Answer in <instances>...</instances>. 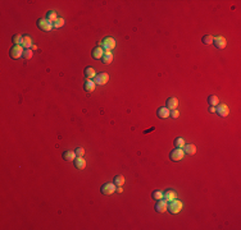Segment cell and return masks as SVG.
<instances>
[{
	"label": "cell",
	"instance_id": "obj_6",
	"mask_svg": "<svg viewBox=\"0 0 241 230\" xmlns=\"http://www.w3.org/2000/svg\"><path fill=\"white\" fill-rule=\"evenodd\" d=\"M213 45L217 47V49H224L227 42H226V39L223 37V36H215V37L213 39Z\"/></svg>",
	"mask_w": 241,
	"mask_h": 230
},
{
	"label": "cell",
	"instance_id": "obj_34",
	"mask_svg": "<svg viewBox=\"0 0 241 230\" xmlns=\"http://www.w3.org/2000/svg\"><path fill=\"white\" fill-rule=\"evenodd\" d=\"M117 192H118V193H122V192H123V189H122V187H118V189H117Z\"/></svg>",
	"mask_w": 241,
	"mask_h": 230
},
{
	"label": "cell",
	"instance_id": "obj_26",
	"mask_svg": "<svg viewBox=\"0 0 241 230\" xmlns=\"http://www.w3.org/2000/svg\"><path fill=\"white\" fill-rule=\"evenodd\" d=\"M213 36L212 35H205V36H203V39H201V42L204 45H212L213 44Z\"/></svg>",
	"mask_w": 241,
	"mask_h": 230
},
{
	"label": "cell",
	"instance_id": "obj_13",
	"mask_svg": "<svg viewBox=\"0 0 241 230\" xmlns=\"http://www.w3.org/2000/svg\"><path fill=\"white\" fill-rule=\"evenodd\" d=\"M73 162H75L76 169H78V170H83V169L86 167V161H85L83 157H76V159L73 160Z\"/></svg>",
	"mask_w": 241,
	"mask_h": 230
},
{
	"label": "cell",
	"instance_id": "obj_15",
	"mask_svg": "<svg viewBox=\"0 0 241 230\" xmlns=\"http://www.w3.org/2000/svg\"><path fill=\"white\" fill-rule=\"evenodd\" d=\"M62 157H63V160H66V161H73L77 157V155H76L75 151H64Z\"/></svg>",
	"mask_w": 241,
	"mask_h": 230
},
{
	"label": "cell",
	"instance_id": "obj_24",
	"mask_svg": "<svg viewBox=\"0 0 241 230\" xmlns=\"http://www.w3.org/2000/svg\"><path fill=\"white\" fill-rule=\"evenodd\" d=\"M208 104L210 106H217V105H219V99L215 95H210L208 97Z\"/></svg>",
	"mask_w": 241,
	"mask_h": 230
},
{
	"label": "cell",
	"instance_id": "obj_21",
	"mask_svg": "<svg viewBox=\"0 0 241 230\" xmlns=\"http://www.w3.org/2000/svg\"><path fill=\"white\" fill-rule=\"evenodd\" d=\"M113 184L116 187H122L125 184V176L123 175H116L113 179Z\"/></svg>",
	"mask_w": 241,
	"mask_h": 230
},
{
	"label": "cell",
	"instance_id": "obj_7",
	"mask_svg": "<svg viewBox=\"0 0 241 230\" xmlns=\"http://www.w3.org/2000/svg\"><path fill=\"white\" fill-rule=\"evenodd\" d=\"M215 113L218 114L219 116H222V118H226L228 114H230V109H228V106L224 105V104H222V105H217V107H215Z\"/></svg>",
	"mask_w": 241,
	"mask_h": 230
},
{
	"label": "cell",
	"instance_id": "obj_19",
	"mask_svg": "<svg viewBox=\"0 0 241 230\" xmlns=\"http://www.w3.org/2000/svg\"><path fill=\"white\" fill-rule=\"evenodd\" d=\"M184 152L187 153V155H195L196 153V146L195 144H185L184 147Z\"/></svg>",
	"mask_w": 241,
	"mask_h": 230
},
{
	"label": "cell",
	"instance_id": "obj_29",
	"mask_svg": "<svg viewBox=\"0 0 241 230\" xmlns=\"http://www.w3.org/2000/svg\"><path fill=\"white\" fill-rule=\"evenodd\" d=\"M151 197L155 199V201H159V199H163V193L160 190H154L151 193Z\"/></svg>",
	"mask_w": 241,
	"mask_h": 230
},
{
	"label": "cell",
	"instance_id": "obj_10",
	"mask_svg": "<svg viewBox=\"0 0 241 230\" xmlns=\"http://www.w3.org/2000/svg\"><path fill=\"white\" fill-rule=\"evenodd\" d=\"M167 209H168V204H167V201H165V199H159L158 202H156V204H155V211L159 212V214L165 212Z\"/></svg>",
	"mask_w": 241,
	"mask_h": 230
},
{
	"label": "cell",
	"instance_id": "obj_28",
	"mask_svg": "<svg viewBox=\"0 0 241 230\" xmlns=\"http://www.w3.org/2000/svg\"><path fill=\"white\" fill-rule=\"evenodd\" d=\"M64 23H66V21H64L63 18H58V19L53 23V27H54V28H60V27L64 26Z\"/></svg>",
	"mask_w": 241,
	"mask_h": 230
},
{
	"label": "cell",
	"instance_id": "obj_18",
	"mask_svg": "<svg viewBox=\"0 0 241 230\" xmlns=\"http://www.w3.org/2000/svg\"><path fill=\"white\" fill-rule=\"evenodd\" d=\"M176 197H177V195H176V192H173V190H167V192L163 193V198L165 201H168V202L176 199Z\"/></svg>",
	"mask_w": 241,
	"mask_h": 230
},
{
	"label": "cell",
	"instance_id": "obj_14",
	"mask_svg": "<svg viewBox=\"0 0 241 230\" xmlns=\"http://www.w3.org/2000/svg\"><path fill=\"white\" fill-rule=\"evenodd\" d=\"M95 87H96V84H95V82L91 81V79H87V81L85 82V84H83V88H85V91H86L87 93L94 92V91H95Z\"/></svg>",
	"mask_w": 241,
	"mask_h": 230
},
{
	"label": "cell",
	"instance_id": "obj_30",
	"mask_svg": "<svg viewBox=\"0 0 241 230\" xmlns=\"http://www.w3.org/2000/svg\"><path fill=\"white\" fill-rule=\"evenodd\" d=\"M32 55H33V53H32V50L31 49H26L25 50V53H23V56L22 58H25V59H31L32 58Z\"/></svg>",
	"mask_w": 241,
	"mask_h": 230
},
{
	"label": "cell",
	"instance_id": "obj_4",
	"mask_svg": "<svg viewBox=\"0 0 241 230\" xmlns=\"http://www.w3.org/2000/svg\"><path fill=\"white\" fill-rule=\"evenodd\" d=\"M116 190H117V188H116V185L113 183H105L101 187V193L104 196H111V195H113Z\"/></svg>",
	"mask_w": 241,
	"mask_h": 230
},
{
	"label": "cell",
	"instance_id": "obj_25",
	"mask_svg": "<svg viewBox=\"0 0 241 230\" xmlns=\"http://www.w3.org/2000/svg\"><path fill=\"white\" fill-rule=\"evenodd\" d=\"M173 144L176 146V148H184L186 143H185V141H184V138H182V137H177V138L175 139Z\"/></svg>",
	"mask_w": 241,
	"mask_h": 230
},
{
	"label": "cell",
	"instance_id": "obj_8",
	"mask_svg": "<svg viewBox=\"0 0 241 230\" xmlns=\"http://www.w3.org/2000/svg\"><path fill=\"white\" fill-rule=\"evenodd\" d=\"M108 81H109V74L108 73H100V74H96L95 77V84H100V86H103V84H105Z\"/></svg>",
	"mask_w": 241,
	"mask_h": 230
},
{
	"label": "cell",
	"instance_id": "obj_33",
	"mask_svg": "<svg viewBox=\"0 0 241 230\" xmlns=\"http://www.w3.org/2000/svg\"><path fill=\"white\" fill-rule=\"evenodd\" d=\"M209 113H215V106H210L209 107Z\"/></svg>",
	"mask_w": 241,
	"mask_h": 230
},
{
	"label": "cell",
	"instance_id": "obj_11",
	"mask_svg": "<svg viewBox=\"0 0 241 230\" xmlns=\"http://www.w3.org/2000/svg\"><path fill=\"white\" fill-rule=\"evenodd\" d=\"M91 55H92V58H94V59H96V60L101 59V58H103V55H104V50H103V47L96 46L95 49H92Z\"/></svg>",
	"mask_w": 241,
	"mask_h": 230
},
{
	"label": "cell",
	"instance_id": "obj_5",
	"mask_svg": "<svg viewBox=\"0 0 241 230\" xmlns=\"http://www.w3.org/2000/svg\"><path fill=\"white\" fill-rule=\"evenodd\" d=\"M184 156H185V152H184L182 148H176V150H173V151L171 152L170 159H171L172 161H180V160L184 159Z\"/></svg>",
	"mask_w": 241,
	"mask_h": 230
},
{
	"label": "cell",
	"instance_id": "obj_17",
	"mask_svg": "<svg viewBox=\"0 0 241 230\" xmlns=\"http://www.w3.org/2000/svg\"><path fill=\"white\" fill-rule=\"evenodd\" d=\"M177 106H178V100L176 97H170L167 100V107L170 110H175V109H177Z\"/></svg>",
	"mask_w": 241,
	"mask_h": 230
},
{
	"label": "cell",
	"instance_id": "obj_16",
	"mask_svg": "<svg viewBox=\"0 0 241 230\" xmlns=\"http://www.w3.org/2000/svg\"><path fill=\"white\" fill-rule=\"evenodd\" d=\"M83 74H85L86 79H92V78L96 77V72H95L94 68L87 67V68H85V72H83Z\"/></svg>",
	"mask_w": 241,
	"mask_h": 230
},
{
	"label": "cell",
	"instance_id": "obj_2",
	"mask_svg": "<svg viewBox=\"0 0 241 230\" xmlns=\"http://www.w3.org/2000/svg\"><path fill=\"white\" fill-rule=\"evenodd\" d=\"M167 210L170 211L171 214L176 215V214H178L181 210H182V202L178 201V199H173V201L170 202V204H168V209H167Z\"/></svg>",
	"mask_w": 241,
	"mask_h": 230
},
{
	"label": "cell",
	"instance_id": "obj_22",
	"mask_svg": "<svg viewBox=\"0 0 241 230\" xmlns=\"http://www.w3.org/2000/svg\"><path fill=\"white\" fill-rule=\"evenodd\" d=\"M22 47H26V49H30V47H32V40L28 37V36H23V40H22V44H21Z\"/></svg>",
	"mask_w": 241,
	"mask_h": 230
},
{
	"label": "cell",
	"instance_id": "obj_27",
	"mask_svg": "<svg viewBox=\"0 0 241 230\" xmlns=\"http://www.w3.org/2000/svg\"><path fill=\"white\" fill-rule=\"evenodd\" d=\"M22 40H23V36H21L19 33L14 35L13 37H12V41H13L14 45H21V44H22Z\"/></svg>",
	"mask_w": 241,
	"mask_h": 230
},
{
	"label": "cell",
	"instance_id": "obj_23",
	"mask_svg": "<svg viewBox=\"0 0 241 230\" xmlns=\"http://www.w3.org/2000/svg\"><path fill=\"white\" fill-rule=\"evenodd\" d=\"M46 19L49 21V22H52V23H54V22L58 19V14H57V12H54V10L47 12V14H46Z\"/></svg>",
	"mask_w": 241,
	"mask_h": 230
},
{
	"label": "cell",
	"instance_id": "obj_32",
	"mask_svg": "<svg viewBox=\"0 0 241 230\" xmlns=\"http://www.w3.org/2000/svg\"><path fill=\"white\" fill-rule=\"evenodd\" d=\"M170 116H172L173 119H177L178 116H180V113H178V110H176V109H175V110H172V113H171V115Z\"/></svg>",
	"mask_w": 241,
	"mask_h": 230
},
{
	"label": "cell",
	"instance_id": "obj_9",
	"mask_svg": "<svg viewBox=\"0 0 241 230\" xmlns=\"http://www.w3.org/2000/svg\"><path fill=\"white\" fill-rule=\"evenodd\" d=\"M101 44H103V46L106 49V51H111V50H113L114 47H116V41H114V39H112V37H105Z\"/></svg>",
	"mask_w": 241,
	"mask_h": 230
},
{
	"label": "cell",
	"instance_id": "obj_12",
	"mask_svg": "<svg viewBox=\"0 0 241 230\" xmlns=\"http://www.w3.org/2000/svg\"><path fill=\"white\" fill-rule=\"evenodd\" d=\"M156 115H158V118H160V119H165V118H168V116L171 115V110H170V109H168L167 106H165V107H159Z\"/></svg>",
	"mask_w": 241,
	"mask_h": 230
},
{
	"label": "cell",
	"instance_id": "obj_1",
	"mask_svg": "<svg viewBox=\"0 0 241 230\" xmlns=\"http://www.w3.org/2000/svg\"><path fill=\"white\" fill-rule=\"evenodd\" d=\"M36 25H37V27L41 30V31H45V32H49L52 31L54 27H53V23L49 22L46 18H41V19H37V22H36Z\"/></svg>",
	"mask_w": 241,
	"mask_h": 230
},
{
	"label": "cell",
	"instance_id": "obj_31",
	"mask_svg": "<svg viewBox=\"0 0 241 230\" xmlns=\"http://www.w3.org/2000/svg\"><path fill=\"white\" fill-rule=\"evenodd\" d=\"M76 155H77V157H82L83 155H85V150H83L82 147H78V148H76Z\"/></svg>",
	"mask_w": 241,
	"mask_h": 230
},
{
	"label": "cell",
	"instance_id": "obj_20",
	"mask_svg": "<svg viewBox=\"0 0 241 230\" xmlns=\"http://www.w3.org/2000/svg\"><path fill=\"white\" fill-rule=\"evenodd\" d=\"M101 60H103L104 64H111V63L113 62V54H112L111 51H105L104 55H103V58H101Z\"/></svg>",
	"mask_w": 241,
	"mask_h": 230
},
{
	"label": "cell",
	"instance_id": "obj_3",
	"mask_svg": "<svg viewBox=\"0 0 241 230\" xmlns=\"http://www.w3.org/2000/svg\"><path fill=\"white\" fill-rule=\"evenodd\" d=\"M23 53H25V50H23V47H22L21 45H14V46L10 49L9 55H10L12 59H18V58L23 56Z\"/></svg>",
	"mask_w": 241,
	"mask_h": 230
}]
</instances>
